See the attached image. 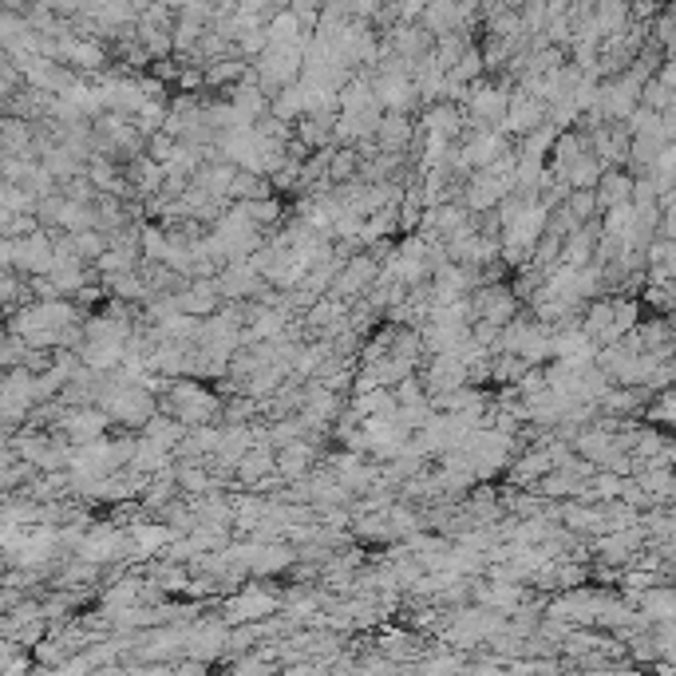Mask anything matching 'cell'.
<instances>
[{"instance_id":"cell-1","label":"cell","mask_w":676,"mask_h":676,"mask_svg":"<svg viewBox=\"0 0 676 676\" xmlns=\"http://www.w3.org/2000/svg\"><path fill=\"white\" fill-rule=\"evenodd\" d=\"M163 412L178 416L186 427H202V423H222V400L198 384V376H178L170 380L163 392Z\"/></svg>"},{"instance_id":"cell-2","label":"cell","mask_w":676,"mask_h":676,"mask_svg":"<svg viewBox=\"0 0 676 676\" xmlns=\"http://www.w3.org/2000/svg\"><path fill=\"white\" fill-rule=\"evenodd\" d=\"M281 609H285V593L269 590L265 582H246V586H238L226 597L222 621L226 625H246V621H265V617H273Z\"/></svg>"},{"instance_id":"cell-3","label":"cell","mask_w":676,"mask_h":676,"mask_svg":"<svg viewBox=\"0 0 676 676\" xmlns=\"http://www.w3.org/2000/svg\"><path fill=\"white\" fill-rule=\"evenodd\" d=\"M510 91L507 84H499V80H479V84H471V91H467V119H475L479 127H499L503 123V115H507L510 107Z\"/></svg>"},{"instance_id":"cell-4","label":"cell","mask_w":676,"mask_h":676,"mask_svg":"<svg viewBox=\"0 0 676 676\" xmlns=\"http://www.w3.org/2000/svg\"><path fill=\"white\" fill-rule=\"evenodd\" d=\"M510 190H514V178H503V174H495V170L479 167L467 174L463 202H467L471 214H487V210H495V206L507 198Z\"/></svg>"},{"instance_id":"cell-5","label":"cell","mask_w":676,"mask_h":676,"mask_svg":"<svg viewBox=\"0 0 676 676\" xmlns=\"http://www.w3.org/2000/svg\"><path fill=\"white\" fill-rule=\"evenodd\" d=\"M546 119H550V103L518 87V91L510 95V107H507V115H503V123H499V131H507V135H514V139H522V135H530L534 127H542Z\"/></svg>"},{"instance_id":"cell-6","label":"cell","mask_w":676,"mask_h":676,"mask_svg":"<svg viewBox=\"0 0 676 676\" xmlns=\"http://www.w3.org/2000/svg\"><path fill=\"white\" fill-rule=\"evenodd\" d=\"M76 447L80 443H95V439H103V435H111V427H115V420L99 408V404H80V408H68L64 416H60V423H56Z\"/></svg>"},{"instance_id":"cell-7","label":"cell","mask_w":676,"mask_h":676,"mask_svg":"<svg viewBox=\"0 0 676 676\" xmlns=\"http://www.w3.org/2000/svg\"><path fill=\"white\" fill-rule=\"evenodd\" d=\"M641 80L633 76V72H621L617 80H609V84H601V111H605V119L609 123H625L637 107H641Z\"/></svg>"},{"instance_id":"cell-8","label":"cell","mask_w":676,"mask_h":676,"mask_svg":"<svg viewBox=\"0 0 676 676\" xmlns=\"http://www.w3.org/2000/svg\"><path fill=\"white\" fill-rule=\"evenodd\" d=\"M420 376L431 396L471 384V368H467V360H463L459 352H431V360H427V368H423Z\"/></svg>"},{"instance_id":"cell-9","label":"cell","mask_w":676,"mask_h":676,"mask_svg":"<svg viewBox=\"0 0 676 676\" xmlns=\"http://www.w3.org/2000/svg\"><path fill=\"white\" fill-rule=\"evenodd\" d=\"M463 127H467V115H463V107L459 103H451V99H439V103H427V115H423L420 131L423 135H439V139H459L463 135Z\"/></svg>"},{"instance_id":"cell-10","label":"cell","mask_w":676,"mask_h":676,"mask_svg":"<svg viewBox=\"0 0 676 676\" xmlns=\"http://www.w3.org/2000/svg\"><path fill=\"white\" fill-rule=\"evenodd\" d=\"M269 475H277V447L261 439V443H254V447L238 459L234 479H238L242 487H257V483H265Z\"/></svg>"},{"instance_id":"cell-11","label":"cell","mask_w":676,"mask_h":676,"mask_svg":"<svg viewBox=\"0 0 676 676\" xmlns=\"http://www.w3.org/2000/svg\"><path fill=\"white\" fill-rule=\"evenodd\" d=\"M313 463H317V447H313L305 435L293 439V443H285V447L277 451V475H281L285 483L309 479V475H313Z\"/></svg>"},{"instance_id":"cell-12","label":"cell","mask_w":676,"mask_h":676,"mask_svg":"<svg viewBox=\"0 0 676 676\" xmlns=\"http://www.w3.org/2000/svg\"><path fill=\"white\" fill-rule=\"evenodd\" d=\"M546 471H554V459H550V447L542 443V447H530V451H522L514 463L507 467V479L514 483V487H534Z\"/></svg>"},{"instance_id":"cell-13","label":"cell","mask_w":676,"mask_h":676,"mask_svg":"<svg viewBox=\"0 0 676 676\" xmlns=\"http://www.w3.org/2000/svg\"><path fill=\"white\" fill-rule=\"evenodd\" d=\"M633 186H637V174L629 170H605L601 182H597V214L621 206V202H633Z\"/></svg>"},{"instance_id":"cell-14","label":"cell","mask_w":676,"mask_h":676,"mask_svg":"<svg viewBox=\"0 0 676 676\" xmlns=\"http://www.w3.org/2000/svg\"><path fill=\"white\" fill-rule=\"evenodd\" d=\"M471 16L455 4V0H431L427 4V12L420 16V24L431 32V36H447V32H459L463 24H467Z\"/></svg>"},{"instance_id":"cell-15","label":"cell","mask_w":676,"mask_h":676,"mask_svg":"<svg viewBox=\"0 0 676 676\" xmlns=\"http://www.w3.org/2000/svg\"><path fill=\"white\" fill-rule=\"evenodd\" d=\"M412 135H416V127H412L408 111H384V123H380V131H376V147L400 155V151L412 143Z\"/></svg>"},{"instance_id":"cell-16","label":"cell","mask_w":676,"mask_h":676,"mask_svg":"<svg viewBox=\"0 0 676 676\" xmlns=\"http://www.w3.org/2000/svg\"><path fill=\"white\" fill-rule=\"evenodd\" d=\"M238 163H230V159H218L214 167H202L194 174V182L202 186V190H210L218 202H230V190H234V178H238Z\"/></svg>"},{"instance_id":"cell-17","label":"cell","mask_w":676,"mask_h":676,"mask_svg":"<svg viewBox=\"0 0 676 676\" xmlns=\"http://www.w3.org/2000/svg\"><path fill=\"white\" fill-rule=\"evenodd\" d=\"M582 329H586L597 344H613V340H621L617 325H613V301H593L590 309H586V317H582Z\"/></svg>"},{"instance_id":"cell-18","label":"cell","mask_w":676,"mask_h":676,"mask_svg":"<svg viewBox=\"0 0 676 676\" xmlns=\"http://www.w3.org/2000/svg\"><path fill=\"white\" fill-rule=\"evenodd\" d=\"M246 76H250V68H246V60L238 52L206 64V87H238Z\"/></svg>"},{"instance_id":"cell-19","label":"cell","mask_w":676,"mask_h":676,"mask_svg":"<svg viewBox=\"0 0 676 676\" xmlns=\"http://www.w3.org/2000/svg\"><path fill=\"white\" fill-rule=\"evenodd\" d=\"M609 170V163L605 159H597L593 151H586L574 167H570V174H566V182H570V190H597V182H601V174Z\"/></svg>"},{"instance_id":"cell-20","label":"cell","mask_w":676,"mask_h":676,"mask_svg":"<svg viewBox=\"0 0 676 676\" xmlns=\"http://www.w3.org/2000/svg\"><path fill=\"white\" fill-rule=\"evenodd\" d=\"M558 135H562V127L546 119L542 127H534L530 135H522V143H518V151H522V155H530V159H550V151H554V143H558Z\"/></svg>"},{"instance_id":"cell-21","label":"cell","mask_w":676,"mask_h":676,"mask_svg":"<svg viewBox=\"0 0 676 676\" xmlns=\"http://www.w3.org/2000/svg\"><path fill=\"white\" fill-rule=\"evenodd\" d=\"M242 206H246V214L254 218L261 230H265V226H277V222H281V214H285V206H281V198H277V194L250 198V202H242Z\"/></svg>"},{"instance_id":"cell-22","label":"cell","mask_w":676,"mask_h":676,"mask_svg":"<svg viewBox=\"0 0 676 676\" xmlns=\"http://www.w3.org/2000/svg\"><path fill=\"white\" fill-rule=\"evenodd\" d=\"M139 246H143V257H147V261H167V254H170V230H163V226H143V234H139Z\"/></svg>"},{"instance_id":"cell-23","label":"cell","mask_w":676,"mask_h":676,"mask_svg":"<svg viewBox=\"0 0 676 676\" xmlns=\"http://www.w3.org/2000/svg\"><path fill=\"white\" fill-rule=\"evenodd\" d=\"M356 170H360V151H352V147H337L333 167H329V182H333V186L352 182V178H356Z\"/></svg>"},{"instance_id":"cell-24","label":"cell","mask_w":676,"mask_h":676,"mask_svg":"<svg viewBox=\"0 0 676 676\" xmlns=\"http://www.w3.org/2000/svg\"><path fill=\"white\" fill-rule=\"evenodd\" d=\"M637 321H641V305H637L633 297H617V301H613V325H617V333H621V337L633 333Z\"/></svg>"},{"instance_id":"cell-25","label":"cell","mask_w":676,"mask_h":676,"mask_svg":"<svg viewBox=\"0 0 676 676\" xmlns=\"http://www.w3.org/2000/svg\"><path fill=\"white\" fill-rule=\"evenodd\" d=\"M637 333H641V340H645V348H665V344L673 340L669 317H653V321H649V325H641Z\"/></svg>"},{"instance_id":"cell-26","label":"cell","mask_w":676,"mask_h":676,"mask_svg":"<svg viewBox=\"0 0 676 676\" xmlns=\"http://www.w3.org/2000/svg\"><path fill=\"white\" fill-rule=\"evenodd\" d=\"M570 210L578 214V222H590V218H601L597 214V190H570Z\"/></svg>"},{"instance_id":"cell-27","label":"cell","mask_w":676,"mask_h":676,"mask_svg":"<svg viewBox=\"0 0 676 676\" xmlns=\"http://www.w3.org/2000/svg\"><path fill=\"white\" fill-rule=\"evenodd\" d=\"M174 151H178V139H174L170 131H155V135H147V155H151V159L170 163V159H174Z\"/></svg>"},{"instance_id":"cell-28","label":"cell","mask_w":676,"mask_h":676,"mask_svg":"<svg viewBox=\"0 0 676 676\" xmlns=\"http://www.w3.org/2000/svg\"><path fill=\"white\" fill-rule=\"evenodd\" d=\"M649 420L653 423H676V388H665V392L649 404Z\"/></svg>"},{"instance_id":"cell-29","label":"cell","mask_w":676,"mask_h":676,"mask_svg":"<svg viewBox=\"0 0 676 676\" xmlns=\"http://www.w3.org/2000/svg\"><path fill=\"white\" fill-rule=\"evenodd\" d=\"M665 265L673 269V277H676V238H669V254H665Z\"/></svg>"},{"instance_id":"cell-30","label":"cell","mask_w":676,"mask_h":676,"mask_svg":"<svg viewBox=\"0 0 676 676\" xmlns=\"http://www.w3.org/2000/svg\"><path fill=\"white\" fill-rule=\"evenodd\" d=\"M455 4H459V8H463V12H467V16H471V12H475V8H479V0H455Z\"/></svg>"},{"instance_id":"cell-31","label":"cell","mask_w":676,"mask_h":676,"mask_svg":"<svg viewBox=\"0 0 676 676\" xmlns=\"http://www.w3.org/2000/svg\"><path fill=\"white\" fill-rule=\"evenodd\" d=\"M669 329H673V337H676V309L669 313Z\"/></svg>"}]
</instances>
